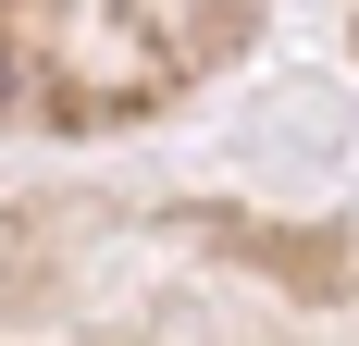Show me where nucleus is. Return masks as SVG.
Masks as SVG:
<instances>
[{
  "label": "nucleus",
  "mask_w": 359,
  "mask_h": 346,
  "mask_svg": "<svg viewBox=\"0 0 359 346\" xmlns=\"http://www.w3.org/2000/svg\"><path fill=\"white\" fill-rule=\"evenodd\" d=\"M0 111H13V50H0Z\"/></svg>",
  "instance_id": "obj_1"
}]
</instances>
